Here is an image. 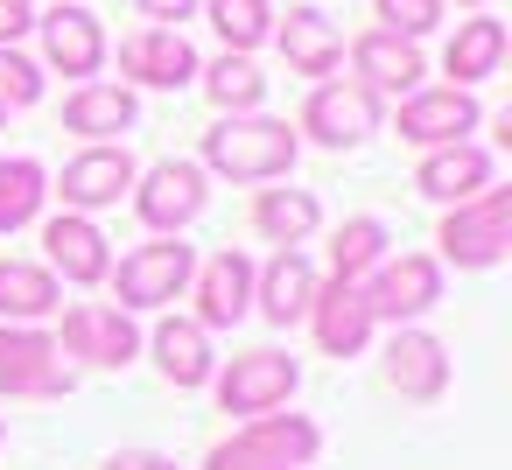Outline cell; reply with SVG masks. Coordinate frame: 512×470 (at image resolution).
Listing matches in <instances>:
<instances>
[{
  "label": "cell",
  "instance_id": "1",
  "mask_svg": "<svg viewBox=\"0 0 512 470\" xmlns=\"http://www.w3.org/2000/svg\"><path fill=\"white\" fill-rule=\"evenodd\" d=\"M295 148L302 141L288 134V120H253V113H232V120H218L204 134V162L218 176H232V183H274V176H288Z\"/></svg>",
  "mask_w": 512,
  "mask_h": 470
},
{
  "label": "cell",
  "instance_id": "2",
  "mask_svg": "<svg viewBox=\"0 0 512 470\" xmlns=\"http://www.w3.org/2000/svg\"><path fill=\"white\" fill-rule=\"evenodd\" d=\"M316 449H323L316 421H302V414H253L232 442L211 449L204 470H302Z\"/></svg>",
  "mask_w": 512,
  "mask_h": 470
},
{
  "label": "cell",
  "instance_id": "3",
  "mask_svg": "<svg viewBox=\"0 0 512 470\" xmlns=\"http://www.w3.org/2000/svg\"><path fill=\"white\" fill-rule=\"evenodd\" d=\"M512 246V190H477L463 204H449L442 218V253L456 267H498Z\"/></svg>",
  "mask_w": 512,
  "mask_h": 470
},
{
  "label": "cell",
  "instance_id": "4",
  "mask_svg": "<svg viewBox=\"0 0 512 470\" xmlns=\"http://www.w3.org/2000/svg\"><path fill=\"white\" fill-rule=\"evenodd\" d=\"M0 393L8 400H57V393H71L57 337L29 330V323H0Z\"/></svg>",
  "mask_w": 512,
  "mask_h": 470
},
{
  "label": "cell",
  "instance_id": "5",
  "mask_svg": "<svg viewBox=\"0 0 512 470\" xmlns=\"http://www.w3.org/2000/svg\"><path fill=\"white\" fill-rule=\"evenodd\" d=\"M358 295H365L372 323H414V316H428V309L442 302V260H428V253H400V260H386Z\"/></svg>",
  "mask_w": 512,
  "mask_h": 470
},
{
  "label": "cell",
  "instance_id": "6",
  "mask_svg": "<svg viewBox=\"0 0 512 470\" xmlns=\"http://www.w3.org/2000/svg\"><path fill=\"white\" fill-rule=\"evenodd\" d=\"M190 274H197V253L183 239H155L120 260L113 288H120V309H155V302H176L190 288Z\"/></svg>",
  "mask_w": 512,
  "mask_h": 470
},
{
  "label": "cell",
  "instance_id": "7",
  "mask_svg": "<svg viewBox=\"0 0 512 470\" xmlns=\"http://www.w3.org/2000/svg\"><path fill=\"white\" fill-rule=\"evenodd\" d=\"M372 127H379V92L365 85H316L302 106V134L323 148H358Z\"/></svg>",
  "mask_w": 512,
  "mask_h": 470
},
{
  "label": "cell",
  "instance_id": "8",
  "mask_svg": "<svg viewBox=\"0 0 512 470\" xmlns=\"http://www.w3.org/2000/svg\"><path fill=\"white\" fill-rule=\"evenodd\" d=\"M134 211H141V225H155L162 239H176L204 211V169L197 162H155L141 176V190H134Z\"/></svg>",
  "mask_w": 512,
  "mask_h": 470
},
{
  "label": "cell",
  "instance_id": "9",
  "mask_svg": "<svg viewBox=\"0 0 512 470\" xmlns=\"http://www.w3.org/2000/svg\"><path fill=\"white\" fill-rule=\"evenodd\" d=\"M295 358L288 351H246V358H232V372L218 379V400H225V414H274L288 393H295Z\"/></svg>",
  "mask_w": 512,
  "mask_h": 470
},
{
  "label": "cell",
  "instance_id": "10",
  "mask_svg": "<svg viewBox=\"0 0 512 470\" xmlns=\"http://www.w3.org/2000/svg\"><path fill=\"white\" fill-rule=\"evenodd\" d=\"M57 351H71V358H85V365H127V358L141 351V337H134L127 309L78 302V309L64 316V344H57Z\"/></svg>",
  "mask_w": 512,
  "mask_h": 470
},
{
  "label": "cell",
  "instance_id": "11",
  "mask_svg": "<svg viewBox=\"0 0 512 470\" xmlns=\"http://www.w3.org/2000/svg\"><path fill=\"white\" fill-rule=\"evenodd\" d=\"M36 29H43V57H50V71H64V78H92V71L106 64V29H99L92 8H50Z\"/></svg>",
  "mask_w": 512,
  "mask_h": 470
},
{
  "label": "cell",
  "instance_id": "12",
  "mask_svg": "<svg viewBox=\"0 0 512 470\" xmlns=\"http://www.w3.org/2000/svg\"><path fill=\"white\" fill-rule=\"evenodd\" d=\"M120 71L134 85H155V92H176L197 78V50L183 43V29H141L120 43Z\"/></svg>",
  "mask_w": 512,
  "mask_h": 470
},
{
  "label": "cell",
  "instance_id": "13",
  "mask_svg": "<svg viewBox=\"0 0 512 470\" xmlns=\"http://www.w3.org/2000/svg\"><path fill=\"white\" fill-rule=\"evenodd\" d=\"M477 127V99L470 92H407V106H400V141H414V148H456L463 134Z\"/></svg>",
  "mask_w": 512,
  "mask_h": 470
},
{
  "label": "cell",
  "instance_id": "14",
  "mask_svg": "<svg viewBox=\"0 0 512 470\" xmlns=\"http://www.w3.org/2000/svg\"><path fill=\"white\" fill-rule=\"evenodd\" d=\"M309 323H316V344H323L330 358H358L365 337H372V309H365L358 281H316Z\"/></svg>",
  "mask_w": 512,
  "mask_h": 470
},
{
  "label": "cell",
  "instance_id": "15",
  "mask_svg": "<svg viewBox=\"0 0 512 470\" xmlns=\"http://www.w3.org/2000/svg\"><path fill=\"white\" fill-rule=\"evenodd\" d=\"M253 302H260V316H267V323H281V330H288V323H302V316H309V302H316V267H309L295 246H281V253L253 274Z\"/></svg>",
  "mask_w": 512,
  "mask_h": 470
},
{
  "label": "cell",
  "instance_id": "16",
  "mask_svg": "<svg viewBox=\"0 0 512 470\" xmlns=\"http://www.w3.org/2000/svg\"><path fill=\"white\" fill-rule=\"evenodd\" d=\"M43 246H50V267L64 281H106L113 274V253H106V232L85 218V211H64L43 225Z\"/></svg>",
  "mask_w": 512,
  "mask_h": 470
},
{
  "label": "cell",
  "instance_id": "17",
  "mask_svg": "<svg viewBox=\"0 0 512 470\" xmlns=\"http://www.w3.org/2000/svg\"><path fill=\"white\" fill-rule=\"evenodd\" d=\"M253 309V260L246 253H218L197 274V323L204 330H232Z\"/></svg>",
  "mask_w": 512,
  "mask_h": 470
},
{
  "label": "cell",
  "instance_id": "18",
  "mask_svg": "<svg viewBox=\"0 0 512 470\" xmlns=\"http://www.w3.org/2000/svg\"><path fill=\"white\" fill-rule=\"evenodd\" d=\"M386 386H393L400 400H435V393L449 386V351H442V337L400 330L393 351H386Z\"/></svg>",
  "mask_w": 512,
  "mask_h": 470
},
{
  "label": "cell",
  "instance_id": "19",
  "mask_svg": "<svg viewBox=\"0 0 512 470\" xmlns=\"http://www.w3.org/2000/svg\"><path fill=\"white\" fill-rule=\"evenodd\" d=\"M120 190H134V155L127 148H85L64 169V204L71 211H106V204H120Z\"/></svg>",
  "mask_w": 512,
  "mask_h": 470
},
{
  "label": "cell",
  "instance_id": "20",
  "mask_svg": "<svg viewBox=\"0 0 512 470\" xmlns=\"http://www.w3.org/2000/svg\"><path fill=\"white\" fill-rule=\"evenodd\" d=\"M414 190L435 197V204H463V197L491 190V155L470 148V141H456V148H428V162L414 169Z\"/></svg>",
  "mask_w": 512,
  "mask_h": 470
},
{
  "label": "cell",
  "instance_id": "21",
  "mask_svg": "<svg viewBox=\"0 0 512 470\" xmlns=\"http://www.w3.org/2000/svg\"><path fill=\"white\" fill-rule=\"evenodd\" d=\"M351 71H358L365 92H414V85H421V50H414L407 36L372 29V36L351 43Z\"/></svg>",
  "mask_w": 512,
  "mask_h": 470
},
{
  "label": "cell",
  "instance_id": "22",
  "mask_svg": "<svg viewBox=\"0 0 512 470\" xmlns=\"http://www.w3.org/2000/svg\"><path fill=\"white\" fill-rule=\"evenodd\" d=\"M274 43H281L288 71H302V78H330V71L344 64V43H337V29H330L316 8H295V15L274 29Z\"/></svg>",
  "mask_w": 512,
  "mask_h": 470
},
{
  "label": "cell",
  "instance_id": "23",
  "mask_svg": "<svg viewBox=\"0 0 512 470\" xmlns=\"http://www.w3.org/2000/svg\"><path fill=\"white\" fill-rule=\"evenodd\" d=\"M64 127L85 134V141H113L134 127V92L127 85H78L64 99Z\"/></svg>",
  "mask_w": 512,
  "mask_h": 470
},
{
  "label": "cell",
  "instance_id": "24",
  "mask_svg": "<svg viewBox=\"0 0 512 470\" xmlns=\"http://www.w3.org/2000/svg\"><path fill=\"white\" fill-rule=\"evenodd\" d=\"M155 358H162V379L169 386H204L211 379V330L190 323V316H169L155 330Z\"/></svg>",
  "mask_w": 512,
  "mask_h": 470
},
{
  "label": "cell",
  "instance_id": "25",
  "mask_svg": "<svg viewBox=\"0 0 512 470\" xmlns=\"http://www.w3.org/2000/svg\"><path fill=\"white\" fill-rule=\"evenodd\" d=\"M498 57H505V22L477 15V22H463V29H456V43L442 50V71L456 78V92H470L477 78H491V71H498Z\"/></svg>",
  "mask_w": 512,
  "mask_h": 470
},
{
  "label": "cell",
  "instance_id": "26",
  "mask_svg": "<svg viewBox=\"0 0 512 470\" xmlns=\"http://www.w3.org/2000/svg\"><path fill=\"white\" fill-rule=\"evenodd\" d=\"M57 309V274L29 260H0V323H36Z\"/></svg>",
  "mask_w": 512,
  "mask_h": 470
},
{
  "label": "cell",
  "instance_id": "27",
  "mask_svg": "<svg viewBox=\"0 0 512 470\" xmlns=\"http://www.w3.org/2000/svg\"><path fill=\"white\" fill-rule=\"evenodd\" d=\"M253 225H260V239H274V246H302V239L323 225V204H316L309 190H260Z\"/></svg>",
  "mask_w": 512,
  "mask_h": 470
},
{
  "label": "cell",
  "instance_id": "28",
  "mask_svg": "<svg viewBox=\"0 0 512 470\" xmlns=\"http://www.w3.org/2000/svg\"><path fill=\"white\" fill-rule=\"evenodd\" d=\"M204 15H211V29H218V43L232 57H246V50H260L274 36V8H267V0H204Z\"/></svg>",
  "mask_w": 512,
  "mask_h": 470
},
{
  "label": "cell",
  "instance_id": "29",
  "mask_svg": "<svg viewBox=\"0 0 512 470\" xmlns=\"http://www.w3.org/2000/svg\"><path fill=\"white\" fill-rule=\"evenodd\" d=\"M386 253V225L379 218H344L337 239H330V281H358L365 267H379Z\"/></svg>",
  "mask_w": 512,
  "mask_h": 470
},
{
  "label": "cell",
  "instance_id": "30",
  "mask_svg": "<svg viewBox=\"0 0 512 470\" xmlns=\"http://www.w3.org/2000/svg\"><path fill=\"white\" fill-rule=\"evenodd\" d=\"M204 92H211V99H218L225 113H253V106H260V92H267V78L253 71V57H232V50H225V57L211 64Z\"/></svg>",
  "mask_w": 512,
  "mask_h": 470
},
{
  "label": "cell",
  "instance_id": "31",
  "mask_svg": "<svg viewBox=\"0 0 512 470\" xmlns=\"http://www.w3.org/2000/svg\"><path fill=\"white\" fill-rule=\"evenodd\" d=\"M43 211V169L36 162H0V232H15Z\"/></svg>",
  "mask_w": 512,
  "mask_h": 470
},
{
  "label": "cell",
  "instance_id": "32",
  "mask_svg": "<svg viewBox=\"0 0 512 470\" xmlns=\"http://www.w3.org/2000/svg\"><path fill=\"white\" fill-rule=\"evenodd\" d=\"M36 99H43V71L22 50H0V113H8V106H36Z\"/></svg>",
  "mask_w": 512,
  "mask_h": 470
},
{
  "label": "cell",
  "instance_id": "33",
  "mask_svg": "<svg viewBox=\"0 0 512 470\" xmlns=\"http://www.w3.org/2000/svg\"><path fill=\"white\" fill-rule=\"evenodd\" d=\"M379 22H386V36H428L435 22H442V0H379Z\"/></svg>",
  "mask_w": 512,
  "mask_h": 470
},
{
  "label": "cell",
  "instance_id": "34",
  "mask_svg": "<svg viewBox=\"0 0 512 470\" xmlns=\"http://www.w3.org/2000/svg\"><path fill=\"white\" fill-rule=\"evenodd\" d=\"M36 29V15H29V0H0V50H15L22 36Z\"/></svg>",
  "mask_w": 512,
  "mask_h": 470
},
{
  "label": "cell",
  "instance_id": "35",
  "mask_svg": "<svg viewBox=\"0 0 512 470\" xmlns=\"http://www.w3.org/2000/svg\"><path fill=\"white\" fill-rule=\"evenodd\" d=\"M134 8H141L148 22H162V29H169V22H190V15H197V0H134Z\"/></svg>",
  "mask_w": 512,
  "mask_h": 470
},
{
  "label": "cell",
  "instance_id": "36",
  "mask_svg": "<svg viewBox=\"0 0 512 470\" xmlns=\"http://www.w3.org/2000/svg\"><path fill=\"white\" fill-rule=\"evenodd\" d=\"M106 470H176V463H169L162 449H120V456H113Z\"/></svg>",
  "mask_w": 512,
  "mask_h": 470
},
{
  "label": "cell",
  "instance_id": "37",
  "mask_svg": "<svg viewBox=\"0 0 512 470\" xmlns=\"http://www.w3.org/2000/svg\"><path fill=\"white\" fill-rule=\"evenodd\" d=\"M463 8H484V0H463Z\"/></svg>",
  "mask_w": 512,
  "mask_h": 470
},
{
  "label": "cell",
  "instance_id": "38",
  "mask_svg": "<svg viewBox=\"0 0 512 470\" xmlns=\"http://www.w3.org/2000/svg\"><path fill=\"white\" fill-rule=\"evenodd\" d=\"M0 442H8V421H0Z\"/></svg>",
  "mask_w": 512,
  "mask_h": 470
}]
</instances>
